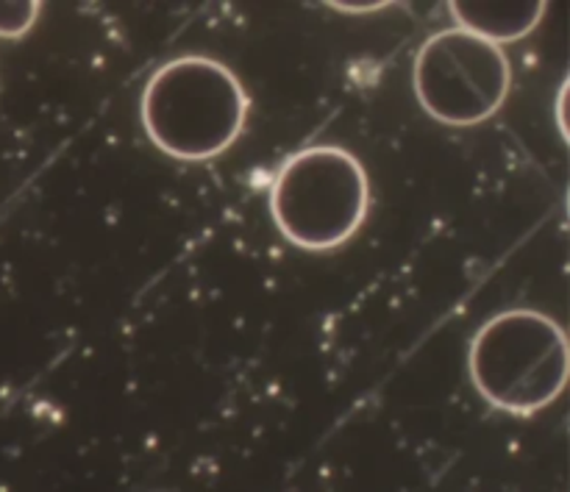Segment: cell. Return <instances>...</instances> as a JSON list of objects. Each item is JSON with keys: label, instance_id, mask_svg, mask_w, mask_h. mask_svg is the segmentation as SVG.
Returning a JSON list of instances; mask_svg holds the SVG:
<instances>
[{"label": "cell", "instance_id": "cell-1", "mask_svg": "<svg viewBox=\"0 0 570 492\" xmlns=\"http://www.w3.org/2000/svg\"><path fill=\"white\" fill-rule=\"evenodd\" d=\"M248 106V92L232 67L209 56H178L148 78L139 115L161 154L206 161L237 142Z\"/></svg>", "mask_w": 570, "mask_h": 492}, {"label": "cell", "instance_id": "cell-2", "mask_svg": "<svg viewBox=\"0 0 570 492\" xmlns=\"http://www.w3.org/2000/svg\"><path fill=\"white\" fill-rule=\"evenodd\" d=\"M468 365L488 404L510 415H534L566 390L568 334L546 312H499L473 337Z\"/></svg>", "mask_w": 570, "mask_h": 492}, {"label": "cell", "instance_id": "cell-3", "mask_svg": "<svg viewBox=\"0 0 570 492\" xmlns=\"http://www.w3.org/2000/svg\"><path fill=\"white\" fill-rule=\"evenodd\" d=\"M367 209L371 178L365 165L340 145L298 150L273 178V223L295 248H340L360 232Z\"/></svg>", "mask_w": 570, "mask_h": 492}, {"label": "cell", "instance_id": "cell-4", "mask_svg": "<svg viewBox=\"0 0 570 492\" xmlns=\"http://www.w3.org/2000/svg\"><path fill=\"white\" fill-rule=\"evenodd\" d=\"M412 87L429 117L445 126H476L490 120L510 95V56L476 33L445 28L417 50Z\"/></svg>", "mask_w": 570, "mask_h": 492}, {"label": "cell", "instance_id": "cell-5", "mask_svg": "<svg viewBox=\"0 0 570 492\" xmlns=\"http://www.w3.org/2000/svg\"><path fill=\"white\" fill-rule=\"evenodd\" d=\"M451 14L460 22L456 28L471 31L488 42L501 45L523 39L538 28L543 20V0H529V3H476V0H454Z\"/></svg>", "mask_w": 570, "mask_h": 492}, {"label": "cell", "instance_id": "cell-6", "mask_svg": "<svg viewBox=\"0 0 570 492\" xmlns=\"http://www.w3.org/2000/svg\"><path fill=\"white\" fill-rule=\"evenodd\" d=\"M39 9H42V6H39L37 0H11V3H0V37L14 39L31 31V26L39 17Z\"/></svg>", "mask_w": 570, "mask_h": 492}, {"label": "cell", "instance_id": "cell-7", "mask_svg": "<svg viewBox=\"0 0 570 492\" xmlns=\"http://www.w3.org/2000/svg\"><path fill=\"white\" fill-rule=\"evenodd\" d=\"M332 6L340 11H373V9H382L384 3H332Z\"/></svg>", "mask_w": 570, "mask_h": 492}]
</instances>
